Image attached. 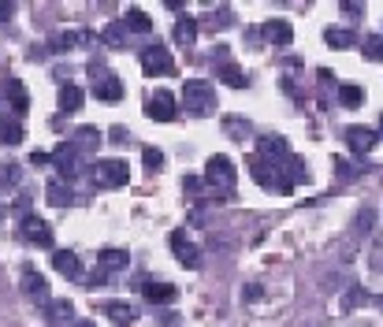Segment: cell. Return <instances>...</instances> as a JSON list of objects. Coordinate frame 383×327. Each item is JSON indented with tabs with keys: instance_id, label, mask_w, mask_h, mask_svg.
<instances>
[{
	"instance_id": "3957f363",
	"label": "cell",
	"mask_w": 383,
	"mask_h": 327,
	"mask_svg": "<svg viewBox=\"0 0 383 327\" xmlns=\"http://www.w3.org/2000/svg\"><path fill=\"white\" fill-rule=\"evenodd\" d=\"M93 186H104V190H119L127 186L130 171H127V160H97L93 171H90Z\"/></svg>"
},
{
	"instance_id": "d590c367",
	"label": "cell",
	"mask_w": 383,
	"mask_h": 327,
	"mask_svg": "<svg viewBox=\"0 0 383 327\" xmlns=\"http://www.w3.org/2000/svg\"><path fill=\"white\" fill-rule=\"evenodd\" d=\"M182 190L190 193V198H198V193L205 190V179H198V175H186V179H182Z\"/></svg>"
},
{
	"instance_id": "f546056e",
	"label": "cell",
	"mask_w": 383,
	"mask_h": 327,
	"mask_svg": "<svg viewBox=\"0 0 383 327\" xmlns=\"http://www.w3.org/2000/svg\"><path fill=\"white\" fill-rule=\"evenodd\" d=\"M335 97H338V104H343V108H361V104H365V90H361V86H338V90H335Z\"/></svg>"
},
{
	"instance_id": "ba28073f",
	"label": "cell",
	"mask_w": 383,
	"mask_h": 327,
	"mask_svg": "<svg viewBox=\"0 0 383 327\" xmlns=\"http://www.w3.org/2000/svg\"><path fill=\"white\" fill-rule=\"evenodd\" d=\"M146 115L149 119H157V123H171L175 115H179V108H175V97L168 93V90H157L146 101Z\"/></svg>"
},
{
	"instance_id": "ee69618b",
	"label": "cell",
	"mask_w": 383,
	"mask_h": 327,
	"mask_svg": "<svg viewBox=\"0 0 383 327\" xmlns=\"http://www.w3.org/2000/svg\"><path fill=\"white\" fill-rule=\"evenodd\" d=\"M380 138H383V119H380Z\"/></svg>"
},
{
	"instance_id": "277c9868",
	"label": "cell",
	"mask_w": 383,
	"mask_h": 327,
	"mask_svg": "<svg viewBox=\"0 0 383 327\" xmlns=\"http://www.w3.org/2000/svg\"><path fill=\"white\" fill-rule=\"evenodd\" d=\"M82 160H86V157L75 149L71 138H63L60 145L52 149V168L60 171V179H75V175H79V171H82Z\"/></svg>"
},
{
	"instance_id": "7402d4cb",
	"label": "cell",
	"mask_w": 383,
	"mask_h": 327,
	"mask_svg": "<svg viewBox=\"0 0 383 327\" xmlns=\"http://www.w3.org/2000/svg\"><path fill=\"white\" fill-rule=\"evenodd\" d=\"M93 97L97 101H123V82L116 74H104V79L93 82Z\"/></svg>"
},
{
	"instance_id": "52a82bcc",
	"label": "cell",
	"mask_w": 383,
	"mask_h": 327,
	"mask_svg": "<svg viewBox=\"0 0 383 327\" xmlns=\"http://www.w3.org/2000/svg\"><path fill=\"white\" fill-rule=\"evenodd\" d=\"M168 246H171V253L179 257L182 268H201V249L186 238V231H171L168 234Z\"/></svg>"
},
{
	"instance_id": "7c38bea8",
	"label": "cell",
	"mask_w": 383,
	"mask_h": 327,
	"mask_svg": "<svg viewBox=\"0 0 383 327\" xmlns=\"http://www.w3.org/2000/svg\"><path fill=\"white\" fill-rule=\"evenodd\" d=\"M23 294H26V298H34V301H41V305L52 301L49 298V282H45V276H41L34 264L23 268Z\"/></svg>"
},
{
	"instance_id": "2e32d148",
	"label": "cell",
	"mask_w": 383,
	"mask_h": 327,
	"mask_svg": "<svg viewBox=\"0 0 383 327\" xmlns=\"http://www.w3.org/2000/svg\"><path fill=\"white\" fill-rule=\"evenodd\" d=\"M198 19H194V15H179V19H175V30H171V38H175V45H186V49H190L194 45V41H198Z\"/></svg>"
},
{
	"instance_id": "ab89813d",
	"label": "cell",
	"mask_w": 383,
	"mask_h": 327,
	"mask_svg": "<svg viewBox=\"0 0 383 327\" xmlns=\"http://www.w3.org/2000/svg\"><path fill=\"white\" fill-rule=\"evenodd\" d=\"M12 212H15V216H23V220H26V216H30V198H15Z\"/></svg>"
},
{
	"instance_id": "7a4b0ae2",
	"label": "cell",
	"mask_w": 383,
	"mask_h": 327,
	"mask_svg": "<svg viewBox=\"0 0 383 327\" xmlns=\"http://www.w3.org/2000/svg\"><path fill=\"white\" fill-rule=\"evenodd\" d=\"M235 182H238V168L231 157H224V152H216L205 164V186H212L216 193H235Z\"/></svg>"
},
{
	"instance_id": "836d02e7",
	"label": "cell",
	"mask_w": 383,
	"mask_h": 327,
	"mask_svg": "<svg viewBox=\"0 0 383 327\" xmlns=\"http://www.w3.org/2000/svg\"><path fill=\"white\" fill-rule=\"evenodd\" d=\"M361 52H365V60H383V34H368Z\"/></svg>"
},
{
	"instance_id": "603a6c76",
	"label": "cell",
	"mask_w": 383,
	"mask_h": 327,
	"mask_svg": "<svg viewBox=\"0 0 383 327\" xmlns=\"http://www.w3.org/2000/svg\"><path fill=\"white\" fill-rule=\"evenodd\" d=\"M45 320L56 327V324H71L75 320V305L68 301V298H52L49 305H45Z\"/></svg>"
},
{
	"instance_id": "ffe728a7",
	"label": "cell",
	"mask_w": 383,
	"mask_h": 327,
	"mask_svg": "<svg viewBox=\"0 0 383 327\" xmlns=\"http://www.w3.org/2000/svg\"><path fill=\"white\" fill-rule=\"evenodd\" d=\"M71 141H75V149H79L82 157H93V152L101 149V130H97V127H79Z\"/></svg>"
},
{
	"instance_id": "ac0fdd59",
	"label": "cell",
	"mask_w": 383,
	"mask_h": 327,
	"mask_svg": "<svg viewBox=\"0 0 383 327\" xmlns=\"http://www.w3.org/2000/svg\"><path fill=\"white\" fill-rule=\"evenodd\" d=\"M127 264H130V253H127V249H101V257H97V271H104V276L123 271Z\"/></svg>"
},
{
	"instance_id": "d4e9b609",
	"label": "cell",
	"mask_w": 383,
	"mask_h": 327,
	"mask_svg": "<svg viewBox=\"0 0 383 327\" xmlns=\"http://www.w3.org/2000/svg\"><path fill=\"white\" fill-rule=\"evenodd\" d=\"M141 294H146L149 305H171L175 298H179V290H175L171 282H146V290H141Z\"/></svg>"
},
{
	"instance_id": "74e56055",
	"label": "cell",
	"mask_w": 383,
	"mask_h": 327,
	"mask_svg": "<svg viewBox=\"0 0 383 327\" xmlns=\"http://www.w3.org/2000/svg\"><path fill=\"white\" fill-rule=\"evenodd\" d=\"M338 12H343V15H365V4H354V0H343V4H338Z\"/></svg>"
},
{
	"instance_id": "7bdbcfd3",
	"label": "cell",
	"mask_w": 383,
	"mask_h": 327,
	"mask_svg": "<svg viewBox=\"0 0 383 327\" xmlns=\"http://www.w3.org/2000/svg\"><path fill=\"white\" fill-rule=\"evenodd\" d=\"M75 327H97V324H90V320H79V324H75Z\"/></svg>"
},
{
	"instance_id": "484cf974",
	"label": "cell",
	"mask_w": 383,
	"mask_h": 327,
	"mask_svg": "<svg viewBox=\"0 0 383 327\" xmlns=\"http://www.w3.org/2000/svg\"><path fill=\"white\" fill-rule=\"evenodd\" d=\"M101 312L108 316L112 324H134V305H127V301H101Z\"/></svg>"
},
{
	"instance_id": "f35d334b",
	"label": "cell",
	"mask_w": 383,
	"mask_h": 327,
	"mask_svg": "<svg viewBox=\"0 0 383 327\" xmlns=\"http://www.w3.org/2000/svg\"><path fill=\"white\" fill-rule=\"evenodd\" d=\"M30 164H34V168H45V164H52V152H30Z\"/></svg>"
},
{
	"instance_id": "5b68a950",
	"label": "cell",
	"mask_w": 383,
	"mask_h": 327,
	"mask_svg": "<svg viewBox=\"0 0 383 327\" xmlns=\"http://www.w3.org/2000/svg\"><path fill=\"white\" fill-rule=\"evenodd\" d=\"M141 71H146V74H171L175 71L171 52L164 49L160 41H157V45H146V49H141Z\"/></svg>"
},
{
	"instance_id": "4fadbf2b",
	"label": "cell",
	"mask_w": 383,
	"mask_h": 327,
	"mask_svg": "<svg viewBox=\"0 0 383 327\" xmlns=\"http://www.w3.org/2000/svg\"><path fill=\"white\" fill-rule=\"evenodd\" d=\"M249 175H253L265 190H279V164H268V160H260V157H249Z\"/></svg>"
},
{
	"instance_id": "1f68e13d",
	"label": "cell",
	"mask_w": 383,
	"mask_h": 327,
	"mask_svg": "<svg viewBox=\"0 0 383 327\" xmlns=\"http://www.w3.org/2000/svg\"><path fill=\"white\" fill-rule=\"evenodd\" d=\"M224 134L235 138V141H246L249 138V123H246V119H238V115H227L224 119Z\"/></svg>"
},
{
	"instance_id": "4dcf8cb0",
	"label": "cell",
	"mask_w": 383,
	"mask_h": 327,
	"mask_svg": "<svg viewBox=\"0 0 383 327\" xmlns=\"http://www.w3.org/2000/svg\"><path fill=\"white\" fill-rule=\"evenodd\" d=\"M123 23H127V30H134V34H149V30H153V19L141 12V8H127Z\"/></svg>"
},
{
	"instance_id": "60d3db41",
	"label": "cell",
	"mask_w": 383,
	"mask_h": 327,
	"mask_svg": "<svg viewBox=\"0 0 383 327\" xmlns=\"http://www.w3.org/2000/svg\"><path fill=\"white\" fill-rule=\"evenodd\" d=\"M12 12H15L12 0H0V19H12Z\"/></svg>"
},
{
	"instance_id": "30bf717a",
	"label": "cell",
	"mask_w": 383,
	"mask_h": 327,
	"mask_svg": "<svg viewBox=\"0 0 383 327\" xmlns=\"http://www.w3.org/2000/svg\"><path fill=\"white\" fill-rule=\"evenodd\" d=\"M257 157H260V160H268V164H283V160L290 157V141H287V138H279V134L260 138V141H257Z\"/></svg>"
},
{
	"instance_id": "44dd1931",
	"label": "cell",
	"mask_w": 383,
	"mask_h": 327,
	"mask_svg": "<svg viewBox=\"0 0 383 327\" xmlns=\"http://www.w3.org/2000/svg\"><path fill=\"white\" fill-rule=\"evenodd\" d=\"M82 101H86L82 86H75V82H63V86H60V112H63V115H75V112L82 108Z\"/></svg>"
},
{
	"instance_id": "b9f144b4",
	"label": "cell",
	"mask_w": 383,
	"mask_h": 327,
	"mask_svg": "<svg viewBox=\"0 0 383 327\" xmlns=\"http://www.w3.org/2000/svg\"><path fill=\"white\" fill-rule=\"evenodd\" d=\"M127 138H130V134H127L123 127H116V130H112V141H127Z\"/></svg>"
},
{
	"instance_id": "e575fe53",
	"label": "cell",
	"mask_w": 383,
	"mask_h": 327,
	"mask_svg": "<svg viewBox=\"0 0 383 327\" xmlns=\"http://www.w3.org/2000/svg\"><path fill=\"white\" fill-rule=\"evenodd\" d=\"M141 160H146V168H149V171H160V168H164V152H160V149H153V145L141 149Z\"/></svg>"
},
{
	"instance_id": "4316f807",
	"label": "cell",
	"mask_w": 383,
	"mask_h": 327,
	"mask_svg": "<svg viewBox=\"0 0 383 327\" xmlns=\"http://www.w3.org/2000/svg\"><path fill=\"white\" fill-rule=\"evenodd\" d=\"M101 45L104 49H123L127 45V23L123 19H112V23L101 30Z\"/></svg>"
},
{
	"instance_id": "e0dca14e",
	"label": "cell",
	"mask_w": 383,
	"mask_h": 327,
	"mask_svg": "<svg viewBox=\"0 0 383 327\" xmlns=\"http://www.w3.org/2000/svg\"><path fill=\"white\" fill-rule=\"evenodd\" d=\"M23 138H26L23 123H19L15 115H8V112H4V104H0V141H4V145H19Z\"/></svg>"
},
{
	"instance_id": "83f0119b",
	"label": "cell",
	"mask_w": 383,
	"mask_h": 327,
	"mask_svg": "<svg viewBox=\"0 0 383 327\" xmlns=\"http://www.w3.org/2000/svg\"><path fill=\"white\" fill-rule=\"evenodd\" d=\"M216 79H220L224 86H231V90H242L246 86V74L238 63H216Z\"/></svg>"
},
{
	"instance_id": "d6a6232c",
	"label": "cell",
	"mask_w": 383,
	"mask_h": 327,
	"mask_svg": "<svg viewBox=\"0 0 383 327\" xmlns=\"http://www.w3.org/2000/svg\"><path fill=\"white\" fill-rule=\"evenodd\" d=\"M335 175L346 179V182H354V179L361 175V168H357L354 160H346V157H335Z\"/></svg>"
},
{
	"instance_id": "9c48e42d",
	"label": "cell",
	"mask_w": 383,
	"mask_h": 327,
	"mask_svg": "<svg viewBox=\"0 0 383 327\" xmlns=\"http://www.w3.org/2000/svg\"><path fill=\"white\" fill-rule=\"evenodd\" d=\"M376 141H380V130H372V127H346V145H350V152H357V157H368V152L376 149Z\"/></svg>"
},
{
	"instance_id": "d6986e66",
	"label": "cell",
	"mask_w": 383,
	"mask_h": 327,
	"mask_svg": "<svg viewBox=\"0 0 383 327\" xmlns=\"http://www.w3.org/2000/svg\"><path fill=\"white\" fill-rule=\"evenodd\" d=\"M52 268L68 279H82V260L75 257L71 249H56V253H52Z\"/></svg>"
},
{
	"instance_id": "8d00e7d4",
	"label": "cell",
	"mask_w": 383,
	"mask_h": 327,
	"mask_svg": "<svg viewBox=\"0 0 383 327\" xmlns=\"http://www.w3.org/2000/svg\"><path fill=\"white\" fill-rule=\"evenodd\" d=\"M361 301H368V294L365 290H350L343 298V309H354V305H361Z\"/></svg>"
},
{
	"instance_id": "6da1fadb",
	"label": "cell",
	"mask_w": 383,
	"mask_h": 327,
	"mask_svg": "<svg viewBox=\"0 0 383 327\" xmlns=\"http://www.w3.org/2000/svg\"><path fill=\"white\" fill-rule=\"evenodd\" d=\"M182 108L190 112L194 119H205V115H212L216 108V86L209 79H186L182 82Z\"/></svg>"
},
{
	"instance_id": "5bb4252c",
	"label": "cell",
	"mask_w": 383,
	"mask_h": 327,
	"mask_svg": "<svg viewBox=\"0 0 383 327\" xmlns=\"http://www.w3.org/2000/svg\"><path fill=\"white\" fill-rule=\"evenodd\" d=\"M4 97H8V104H12V112L15 115H26V108H30V93H26V86L15 79V74H8L4 79Z\"/></svg>"
},
{
	"instance_id": "8fae6325",
	"label": "cell",
	"mask_w": 383,
	"mask_h": 327,
	"mask_svg": "<svg viewBox=\"0 0 383 327\" xmlns=\"http://www.w3.org/2000/svg\"><path fill=\"white\" fill-rule=\"evenodd\" d=\"M26 238L30 246H41V249H52V227L45 220H38V216H26L23 220V231H19Z\"/></svg>"
},
{
	"instance_id": "9a60e30c",
	"label": "cell",
	"mask_w": 383,
	"mask_h": 327,
	"mask_svg": "<svg viewBox=\"0 0 383 327\" xmlns=\"http://www.w3.org/2000/svg\"><path fill=\"white\" fill-rule=\"evenodd\" d=\"M260 34H265V38L272 41V45H276V49H287L290 41H294V26L287 23V19H268Z\"/></svg>"
},
{
	"instance_id": "f1b7e54d",
	"label": "cell",
	"mask_w": 383,
	"mask_h": 327,
	"mask_svg": "<svg viewBox=\"0 0 383 327\" xmlns=\"http://www.w3.org/2000/svg\"><path fill=\"white\" fill-rule=\"evenodd\" d=\"M324 41H327L331 49H354V45H357V38L350 34V30H343V26H327V30H324Z\"/></svg>"
},
{
	"instance_id": "8992f818",
	"label": "cell",
	"mask_w": 383,
	"mask_h": 327,
	"mask_svg": "<svg viewBox=\"0 0 383 327\" xmlns=\"http://www.w3.org/2000/svg\"><path fill=\"white\" fill-rule=\"evenodd\" d=\"M101 34L93 30H60V34L49 38V52H71V49H82V45H93Z\"/></svg>"
},
{
	"instance_id": "cb8c5ba5",
	"label": "cell",
	"mask_w": 383,
	"mask_h": 327,
	"mask_svg": "<svg viewBox=\"0 0 383 327\" xmlns=\"http://www.w3.org/2000/svg\"><path fill=\"white\" fill-rule=\"evenodd\" d=\"M45 201L52 205V209H68V205L75 201V193H71V186L63 179H52L45 186Z\"/></svg>"
}]
</instances>
